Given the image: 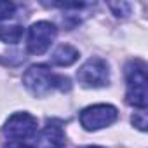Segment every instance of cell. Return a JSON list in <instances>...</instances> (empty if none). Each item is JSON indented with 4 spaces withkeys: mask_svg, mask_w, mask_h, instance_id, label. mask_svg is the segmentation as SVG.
Listing matches in <instances>:
<instances>
[{
    "mask_svg": "<svg viewBox=\"0 0 148 148\" xmlns=\"http://www.w3.org/2000/svg\"><path fill=\"white\" fill-rule=\"evenodd\" d=\"M23 84L33 96H45L54 89L70 91V87H71L68 77L56 75L45 64L30 66L23 75Z\"/></svg>",
    "mask_w": 148,
    "mask_h": 148,
    "instance_id": "6da1fadb",
    "label": "cell"
},
{
    "mask_svg": "<svg viewBox=\"0 0 148 148\" xmlns=\"http://www.w3.org/2000/svg\"><path fill=\"white\" fill-rule=\"evenodd\" d=\"M125 82L127 92L125 101L139 110H145L148 105V79H146V64L141 59H134L125 66Z\"/></svg>",
    "mask_w": 148,
    "mask_h": 148,
    "instance_id": "7a4b0ae2",
    "label": "cell"
},
{
    "mask_svg": "<svg viewBox=\"0 0 148 148\" xmlns=\"http://www.w3.org/2000/svg\"><path fill=\"white\" fill-rule=\"evenodd\" d=\"M77 79L84 87H103L110 82L108 63L101 58H89L80 70L77 71Z\"/></svg>",
    "mask_w": 148,
    "mask_h": 148,
    "instance_id": "3957f363",
    "label": "cell"
},
{
    "mask_svg": "<svg viewBox=\"0 0 148 148\" xmlns=\"http://www.w3.org/2000/svg\"><path fill=\"white\" fill-rule=\"evenodd\" d=\"M56 35H58V30L52 23H49V21L33 23L28 30V42H26L28 52L35 54V56L44 54L54 42Z\"/></svg>",
    "mask_w": 148,
    "mask_h": 148,
    "instance_id": "277c9868",
    "label": "cell"
},
{
    "mask_svg": "<svg viewBox=\"0 0 148 148\" xmlns=\"http://www.w3.org/2000/svg\"><path fill=\"white\" fill-rule=\"evenodd\" d=\"M119 112L112 105H92L80 112V124L86 131H98L113 124Z\"/></svg>",
    "mask_w": 148,
    "mask_h": 148,
    "instance_id": "5b68a950",
    "label": "cell"
},
{
    "mask_svg": "<svg viewBox=\"0 0 148 148\" xmlns=\"http://www.w3.org/2000/svg\"><path fill=\"white\" fill-rule=\"evenodd\" d=\"M4 136L7 139H19V141H28L30 138L35 136L37 132V119L26 112L21 113H14L12 117H9V120L5 122L4 129H2Z\"/></svg>",
    "mask_w": 148,
    "mask_h": 148,
    "instance_id": "8992f818",
    "label": "cell"
},
{
    "mask_svg": "<svg viewBox=\"0 0 148 148\" xmlns=\"http://www.w3.org/2000/svg\"><path fill=\"white\" fill-rule=\"evenodd\" d=\"M64 131L59 124L49 122L38 134L35 148H64Z\"/></svg>",
    "mask_w": 148,
    "mask_h": 148,
    "instance_id": "52a82bcc",
    "label": "cell"
},
{
    "mask_svg": "<svg viewBox=\"0 0 148 148\" xmlns=\"http://www.w3.org/2000/svg\"><path fill=\"white\" fill-rule=\"evenodd\" d=\"M79 59V51L68 44L59 45L52 54V63L58 66H70Z\"/></svg>",
    "mask_w": 148,
    "mask_h": 148,
    "instance_id": "ba28073f",
    "label": "cell"
},
{
    "mask_svg": "<svg viewBox=\"0 0 148 148\" xmlns=\"http://www.w3.org/2000/svg\"><path fill=\"white\" fill-rule=\"evenodd\" d=\"M23 37V28L19 25H0V40L7 44H18Z\"/></svg>",
    "mask_w": 148,
    "mask_h": 148,
    "instance_id": "9c48e42d",
    "label": "cell"
},
{
    "mask_svg": "<svg viewBox=\"0 0 148 148\" xmlns=\"http://www.w3.org/2000/svg\"><path fill=\"white\" fill-rule=\"evenodd\" d=\"M108 7L113 11V14L115 16H122V18H125L129 12H131V4H127V2H120V4H113V2H110L108 4Z\"/></svg>",
    "mask_w": 148,
    "mask_h": 148,
    "instance_id": "30bf717a",
    "label": "cell"
},
{
    "mask_svg": "<svg viewBox=\"0 0 148 148\" xmlns=\"http://www.w3.org/2000/svg\"><path fill=\"white\" fill-rule=\"evenodd\" d=\"M14 11H16V5L12 2H0V21L12 18Z\"/></svg>",
    "mask_w": 148,
    "mask_h": 148,
    "instance_id": "8fae6325",
    "label": "cell"
},
{
    "mask_svg": "<svg viewBox=\"0 0 148 148\" xmlns=\"http://www.w3.org/2000/svg\"><path fill=\"white\" fill-rule=\"evenodd\" d=\"M132 124L139 129V131H146V125H148V120H146V112L145 110H139L132 115Z\"/></svg>",
    "mask_w": 148,
    "mask_h": 148,
    "instance_id": "7c38bea8",
    "label": "cell"
},
{
    "mask_svg": "<svg viewBox=\"0 0 148 148\" xmlns=\"http://www.w3.org/2000/svg\"><path fill=\"white\" fill-rule=\"evenodd\" d=\"M4 148H35L33 145H30L28 141H19V139H7V143L4 145Z\"/></svg>",
    "mask_w": 148,
    "mask_h": 148,
    "instance_id": "4fadbf2b",
    "label": "cell"
},
{
    "mask_svg": "<svg viewBox=\"0 0 148 148\" xmlns=\"http://www.w3.org/2000/svg\"><path fill=\"white\" fill-rule=\"evenodd\" d=\"M82 148H101V146H82Z\"/></svg>",
    "mask_w": 148,
    "mask_h": 148,
    "instance_id": "5bb4252c",
    "label": "cell"
}]
</instances>
